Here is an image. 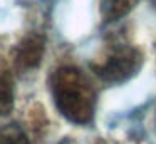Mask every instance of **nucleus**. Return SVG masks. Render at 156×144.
<instances>
[{"label": "nucleus", "mask_w": 156, "mask_h": 144, "mask_svg": "<svg viewBox=\"0 0 156 144\" xmlns=\"http://www.w3.org/2000/svg\"><path fill=\"white\" fill-rule=\"evenodd\" d=\"M14 106V94H12V79L7 70H0V116L9 114Z\"/></svg>", "instance_id": "nucleus-5"}, {"label": "nucleus", "mask_w": 156, "mask_h": 144, "mask_svg": "<svg viewBox=\"0 0 156 144\" xmlns=\"http://www.w3.org/2000/svg\"><path fill=\"white\" fill-rule=\"evenodd\" d=\"M54 102L61 114L76 124H87L94 116L96 96L91 84L81 70L74 67H62L51 79Z\"/></svg>", "instance_id": "nucleus-1"}, {"label": "nucleus", "mask_w": 156, "mask_h": 144, "mask_svg": "<svg viewBox=\"0 0 156 144\" xmlns=\"http://www.w3.org/2000/svg\"><path fill=\"white\" fill-rule=\"evenodd\" d=\"M154 3H156V0H154Z\"/></svg>", "instance_id": "nucleus-7"}, {"label": "nucleus", "mask_w": 156, "mask_h": 144, "mask_svg": "<svg viewBox=\"0 0 156 144\" xmlns=\"http://www.w3.org/2000/svg\"><path fill=\"white\" fill-rule=\"evenodd\" d=\"M45 49V40L39 33H29L20 45L17 47V54H15V62H17L19 69L22 70H30L41 64L42 55H44Z\"/></svg>", "instance_id": "nucleus-3"}, {"label": "nucleus", "mask_w": 156, "mask_h": 144, "mask_svg": "<svg viewBox=\"0 0 156 144\" xmlns=\"http://www.w3.org/2000/svg\"><path fill=\"white\" fill-rule=\"evenodd\" d=\"M0 144H30L17 124H0Z\"/></svg>", "instance_id": "nucleus-6"}, {"label": "nucleus", "mask_w": 156, "mask_h": 144, "mask_svg": "<svg viewBox=\"0 0 156 144\" xmlns=\"http://www.w3.org/2000/svg\"><path fill=\"white\" fill-rule=\"evenodd\" d=\"M138 0H101V10L106 22H112L121 17L128 15Z\"/></svg>", "instance_id": "nucleus-4"}, {"label": "nucleus", "mask_w": 156, "mask_h": 144, "mask_svg": "<svg viewBox=\"0 0 156 144\" xmlns=\"http://www.w3.org/2000/svg\"><path fill=\"white\" fill-rule=\"evenodd\" d=\"M143 55L138 49L129 45H121L111 49L104 59L92 64V69L106 82H124L139 70Z\"/></svg>", "instance_id": "nucleus-2"}]
</instances>
